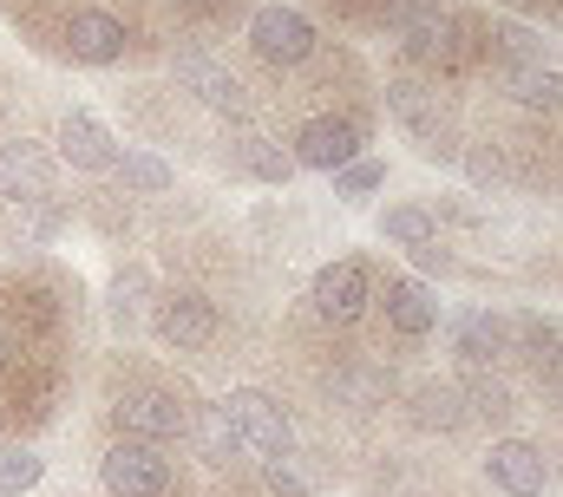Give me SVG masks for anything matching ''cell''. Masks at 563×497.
<instances>
[{
    "label": "cell",
    "instance_id": "cell-14",
    "mask_svg": "<svg viewBox=\"0 0 563 497\" xmlns=\"http://www.w3.org/2000/svg\"><path fill=\"white\" fill-rule=\"evenodd\" d=\"M387 321L407 334V341H420L439 328V301H432V288L426 281H387Z\"/></svg>",
    "mask_w": 563,
    "mask_h": 497
},
{
    "label": "cell",
    "instance_id": "cell-28",
    "mask_svg": "<svg viewBox=\"0 0 563 497\" xmlns=\"http://www.w3.org/2000/svg\"><path fill=\"white\" fill-rule=\"evenodd\" d=\"M465 170H472V184H485V190L498 184V164H492V157H465Z\"/></svg>",
    "mask_w": 563,
    "mask_h": 497
},
{
    "label": "cell",
    "instance_id": "cell-12",
    "mask_svg": "<svg viewBox=\"0 0 563 497\" xmlns=\"http://www.w3.org/2000/svg\"><path fill=\"white\" fill-rule=\"evenodd\" d=\"M59 157L73 164V170H112V157H119V144H112V131L92 119V112H66L59 119Z\"/></svg>",
    "mask_w": 563,
    "mask_h": 497
},
{
    "label": "cell",
    "instance_id": "cell-2",
    "mask_svg": "<svg viewBox=\"0 0 563 497\" xmlns=\"http://www.w3.org/2000/svg\"><path fill=\"white\" fill-rule=\"evenodd\" d=\"M99 485L112 497H164L170 492V459L144 439H119L106 459H99Z\"/></svg>",
    "mask_w": 563,
    "mask_h": 497
},
{
    "label": "cell",
    "instance_id": "cell-29",
    "mask_svg": "<svg viewBox=\"0 0 563 497\" xmlns=\"http://www.w3.org/2000/svg\"><path fill=\"white\" fill-rule=\"evenodd\" d=\"M13 354H20V341H13V328L0 321V373H13Z\"/></svg>",
    "mask_w": 563,
    "mask_h": 497
},
{
    "label": "cell",
    "instance_id": "cell-8",
    "mask_svg": "<svg viewBox=\"0 0 563 497\" xmlns=\"http://www.w3.org/2000/svg\"><path fill=\"white\" fill-rule=\"evenodd\" d=\"M151 328H157L164 347L190 354V347H210V334H217V308H210L203 295H164L157 314H151Z\"/></svg>",
    "mask_w": 563,
    "mask_h": 497
},
{
    "label": "cell",
    "instance_id": "cell-3",
    "mask_svg": "<svg viewBox=\"0 0 563 497\" xmlns=\"http://www.w3.org/2000/svg\"><path fill=\"white\" fill-rule=\"evenodd\" d=\"M223 412H230V426H236V439H243L250 452H263V459H288V445H295V426H288V412H282L269 393H256V386H236V393L223 399Z\"/></svg>",
    "mask_w": 563,
    "mask_h": 497
},
{
    "label": "cell",
    "instance_id": "cell-22",
    "mask_svg": "<svg viewBox=\"0 0 563 497\" xmlns=\"http://www.w3.org/2000/svg\"><path fill=\"white\" fill-rule=\"evenodd\" d=\"M236 164L263 184H288V157H282L269 137H236Z\"/></svg>",
    "mask_w": 563,
    "mask_h": 497
},
{
    "label": "cell",
    "instance_id": "cell-5",
    "mask_svg": "<svg viewBox=\"0 0 563 497\" xmlns=\"http://www.w3.org/2000/svg\"><path fill=\"white\" fill-rule=\"evenodd\" d=\"M170 73H177V86H184L190 99H203L210 112L250 119V92H243V79H236L230 66H217L210 53H177V59H170Z\"/></svg>",
    "mask_w": 563,
    "mask_h": 497
},
{
    "label": "cell",
    "instance_id": "cell-24",
    "mask_svg": "<svg viewBox=\"0 0 563 497\" xmlns=\"http://www.w3.org/2000/svg\"><path fill=\"white\" fill-rule=\"evenodd\" d=\"M380 236H387V243H407V248L439 243V230H432L426 210H387V217H380Z\"/></svg>",
    "mask_w": 563,
    "mask_h": 497
},
{
    "label": "cell",
    "instance_id": "cell-19",
    "mask_svg": "<svg viewBox=\"0 0 563 497\" xmlns=\"http://www.w3.org/2000/svg\"><path fill=\"white\" fill-rule=\"evenodd\" d=\"M40 478H46V459H40V452H26V445H0V497L33 492Z\"/></svg>",
    "mask_w": 563,
    "mask_h": 497
},
{
    "label": "cell",
    "instance_id": "cell-1",
    "mask_svg": "<svg viewBox=\"0 0 563 497\" xmlns=\"http://www.w3.org/2000/svg\"><path fill=\"white\" fill-rule=\"evenodd\" d=\"M53 46L66 59H79V66H119L132 53V26L119 13H106V7H79V13H66L53 26Z\"/></svg>",
    "mask_w": 563,
    "mask_h": 497
},
{
    "label": "cell",
    "instance_id": "cell-13",
    "mask_svg": "<svg viewBox=\"0 0 563 497\" xmlns=\"http://www.w3.org/2000/svg\"><path fill=\"white\" fill-rule=\"evenodd\" d=\"M314 308H321V321H354L367 308V268L361 262H328L314 275Z\"/></svg>",
    "mask_w": 563,
    "mask_h": 497
},
{
    "label": "cell",
    "instance_id": "cell-21",
    "mask_svg": "<svg viewBox=\"0 0 563 497\" xmlns=\"http://www.w3.org/2000/svg\"><path fill=\"white\" fill-rule=\"evenodd\" d=\"M472 412H465V393L459 386H426L420 393V426H439V432H459Z\"/></svg>",
    "mask_w": 563,
    "mask_h": 497
},
{
    "label": "cell",
    "instance_id": "cell-17",
    "mask_svg": "<svg viewBox=\"0 0 563 497\" xmlns=\"http://www.w3.org/2000/svg\"><path fill=\"white\" fill-rule=\"evenodd\" d=\"M459 354H465L472 367L498 361V354H505V321H498V314H472V321H459Z\"/></svg>",
    "mask_w": 563,
    "mask_h": 497
},
{
    "label": "cell",
    "instance_id": "cell-6",
    "mask_svg": "<svg viewBox=\"0 0 563 497\" xmlns=\"http://www.w3.org/2000/svg\"><path fill=\"white\" fill-rule=\"evenodd\" d=\"M387 112L420 137L426 157H452V131H445V112H439V92H426L420 79H394L387 86Z\"/></svg>",
    "mask_w": 563,
    "mask_h": 497
},
{
    "label": "cell",
    "instance_id": "cell-4",
    "mask_svg": "<svg viewBox=\"0 0 563 497\" xmlns=\"http://www.w3.org/2000/svg\"><path fill=\"white\" fill-rule=\"evenodd\" d=\"M112 426H119L125 439L157 445V439L190 432V412H184L170 393H157V386H132V393H119V399H112Z\"/></svg>",
    "mask_w": 563,
    "mask_h": 497
},
{
    "label": "cell",
    "instance_id": "cell-23",
    "mask_svg": "<svg viewBox=\"0 0 563 497\" xmlns=\"http://www.w3.org/2000/svg\"><path fill=\"white\" fill-rule=\"evenodd\" d=\"M518 341L531 347V367L538 373H563V334L551 321H518Z\"/></svg>",
    "mask_w": 563,
    "mask_h": 497
},
{
    "label": "cell",
    "instance_id": "cell-18",
    "mask_svg": "<svg viewBox=\"0 0 563 497\" xmlns=\"http://www.w3.org/2000/svg\"><path fill=\"white\" fill-rule=\"evenodd\" d=\"M112 170L125 177V190H144V197L170 190V164H164V157H151V151H119V157H112Z\"/></svg>",
    "mask_w": 563,
    "mask_h": 497
},
{
    "label": "cell",
    "instance_id": "cell-11",
    "mask_svg": "<svg viewBox=\"0 0 563 497\" xmlns=\"http://www.w3.org/2000/svg\"><path fill=\"white\" fill-rule=\"evenodd\" d=\"M485 472H492L498 492H511V497H538L544 485H551V465H544V452H538L531 439H505V445H492Z\"/></svg>",
    "mask_w": 563,
    "mask_h": 497
},
{
    "label": "cell",
    "instance_id": "cell-27",
    "mask_svg": "<svg viewBox=\"0 0 563 497\" xmlns=\"http://www.w3.org/2000/svg\"><path fill=\"white\" fill-rule=\"evenodd\" d=\"M263 485H269L276 497H308V478H301L288 459H269V465H263Z\"/></svg>",
    "mask_w": 563,
    "mask_h": 497
},
{
    "label": "cell",
    "instance_id": "cell-15",
    "mask_svg": "<svg viewBox=\"0 0 563 497\" xmlns=\"http://www.w3.org/2000/svg\"><path fill=\"white\" fill-rule=\"evenodd\" d=\"M505 86H511V99H518V106H538V112L563 106V73H558V66H544V59H511Z\"/></svg>",
    "mask_w": 563,
    "mask_h": 497
},
{
    "label": "cell",
    "instance_id": "cell-16",
    "mask_svg": "<svg viewBox=\"0 0 563 497\" xmlns=\"http://www.w3.org/2000/svg\"><path fill=\"white\" fill-rule=\"evenodd\" d=\"M190 432H197L203 459H236V452H243V439H236V426H230L223 406H197V412H190Z\"/></svg>",
    "mask_w": 563,
    "mask_h": 497
},
{
    "label": "cell",
    "instance_id": "cell-10",
    "mask_svg": "<svg viewBox=\"0 0 563 497\" xmlns=\"http://www.w3.org/2000/svg\"><path fill=\"white\" fill-rule=\"evenodd\" d=\"M354 151H361L354 119H308L295 137V164H308V170H341V164H354Z\"/></svg>",
    "mask_w": 563,
    "mask_h": 497
},
{
    "label": "cell",
    "instance_id": "cell-20",
    "mask_svg": "<svg viewBox=\"0 0 563 497\" xmlns=\"http://www.w3.org/2000/svg\"><path fill=\"white\" fill-rule=\"evenodd\" d=\"M13 230H20L26 243H46V236L66 230V210H59L53 197H26V203H13Z\"/></svg>",
    "mask_w": 563,
    "mask_h": 497
},
{
    "label": "cell",
    "instance_id": "cell-26",
    "mask_svg": "<svg viewBox=\"0 0 563 497\" xmlns=\"http://www.w3.org/2000/svg\"><path fill=\"white\" fill-rule=\"evenodd\" d=\"M387 184V164H341V197H367Z\"/></svg>",
    "mask_w": 563,
    "mask_h": 497
},
{
    "label": "cell",
    "instance_id": "cell-7",
    "mask_svg": "<svg viewBox=\"0 0 563 497\" xmlns=\"http://www.w3.org/2000/svg\"><path fill=\"white\" fill-rule=\"evenodd\" d=\"M250 40H256V53H263L269 66H301V59L314 53V26H308V13H295V7H256Z\"/></svg>",
    "mask_w": 563,
    "mask_h": 497
},
{
    "label": "cell",
    "instance_id": "cell-9",
    "mask_svg": "<svg viewBox=\"0 0 563 497\" xmlns=\"http://www.w3.org/2000/svg\"><path fill=\"white\" fill-rule=\"evenodd\" d=\"M46 190H53V157H46V144L7 137V144H0V197H7V203H26V197H46Z\"/></svg>",
    "mask_w": 563,
    "mask_h": 497
},
{
    "label": "cell",
    "instance_id": "cell-25",
    "mask_svg": "<svg viewBox=\"0 0 563 497\" xmlns=\"http://www.w3.org/2000/svg\"><path fill=\"white\" fill-rule=\"evenodd\" d=\"M465 399H472V412H485V419H505V412H511V393H505L498 379H472Z\"/></svg>",
    "mask_w": 563,
    "mask_h": 497
}]
</instances>
